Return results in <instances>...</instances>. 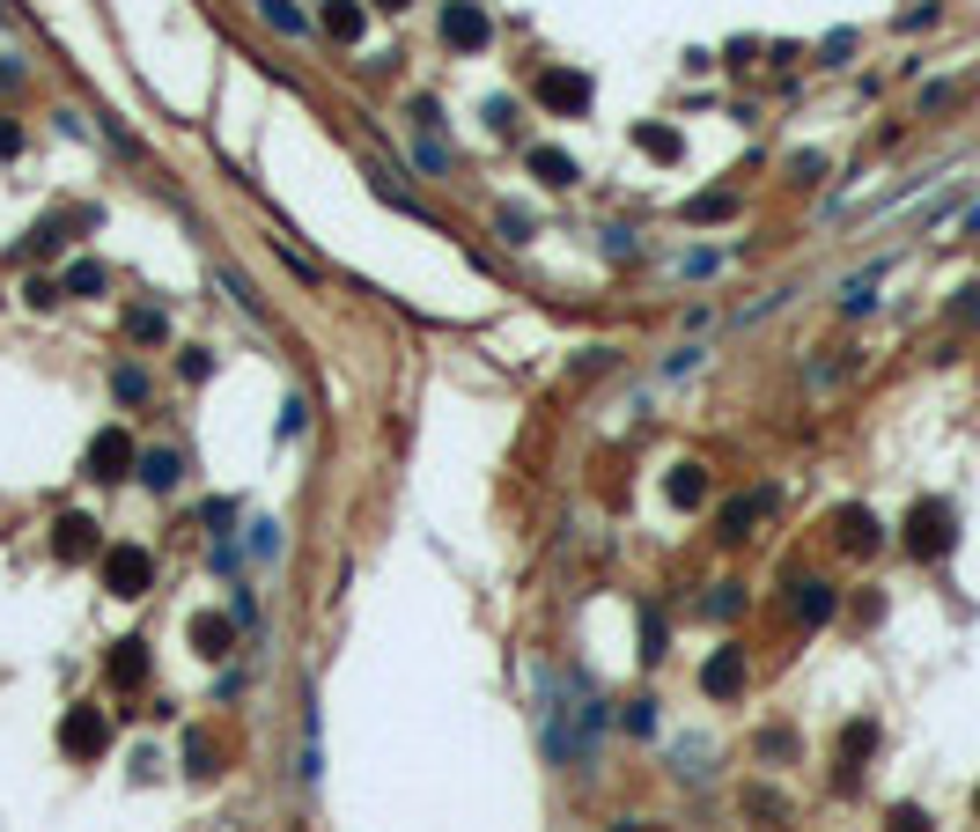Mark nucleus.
Segmentation results:
<instances>
[{"mask_svg": "<svg viewBox=\"0 0 980 832\" xmlns=\"http://www.w3.org/2000/svg\"><path fill=\"white\" fill-rule=\"evenodd\" d=\"M111 391H119L125 406H141V398H147V376H141L133 362H125V368H111Z\"/></svg>", "mask_w": 980, "mask_h": 832, "instance_id": "nucleus-26", "label": "nucleus"}, {"mask_svg": "<svg viewBox=\"0 0 980 832\" xmlns=\"http://www.w3.org/2000/svg\"><path fill=\"white\" fill-rule=\"evenodd\" d=\"M147 670H155V663H147V641H141V634L111 641V656H103V678H111V686H119V692L147 686Z\"/></svg>", "mask_w": 980, "mask_h": 832, "instance_id": "nucleus-8", "label": "nucleus"}, {"mask_svg": "<svg viewBox=\"0 0 980 832\" xmlns=\"http://www.w3.org/2000/svg\"><path fill=\"white\" fill-rule=\"evenodd\" d=\"M125 340H141V346L170 340V318H163V310H125Z\"/></svg>", "mask_w": 980, "mask_h": 832, "instance_id": "nucleus-21", "label": "nucleus"}, {"mask_svg": "<svg viewBox=\"0 0 980 832\" xmlns=\"http://www.w3.org/2000/svg\"><path fill=\"white\" fill-rule=\"evenodd\" d=\"M663 501H671V509H701V501H708V465H671Z\"/></svg>", "mask_w": 980, "mask_h": 832, "instance_id": "nucleus-13", "label": "nucleus"}, {"mask_svg": "<svg viewBox=\"0 0 980 832\" xmlns=\"http://www.w3.org/2000/svg\"><path fill=\"white\" fill-rule=\"evenodd\" d=\"M524 163H531V177H539V185H553V192H568V185H575V155H568V147H531V155H524Z\"/></svg>", "mask_w": 980, "mask_h": 832, "instance_id": "nucleus-14", "label": "nucleus"}, {"mask_svg": "<svg viewBox=\"0 0 980 832\" xmlns=\"http://www.w3.org/2000/svg\"><path fill=\"white\" fill-rule=\"evenodd\" d=\"M701 692H708V700H737V692H745V648H715V656L701 663Z\"/></svg>", "mask_w": 980, "mask_h": 832, "instance_id": "nucleus-9", "label": "nucleus"}, {"mask_svg": "<svg viewBox=\"0 0 980 832\" xmlns=\"http://www.w3.org/2000/svg\"><path fill=\"white\" fill-rule=\"evenodd\" d=\"M302 428H310V406L288 398V406H280V435H302Z\"/></svg>", "mask_w": 980, "mask_h": 832, "instance_id": "nucleus-30", "label": "nucleus"}, {"mask_svg": "<svg viewBox=\"0 0 980 832\" xmlns=\"http://www.w3.org/2000/svg\"><path fill=\"white\" fill-rule=\"evenodd\" d=\"M834 539L848 545V553H878L884 545V523L870 509H834Z\"/></svg>", "mask_w": 980, "mask_h": 832, "instance_id": "nucleus-10", "label": "nucleus"}, {"mask_svg": "<svg viewBox=\"0 0 980 832\" xmlns=\"http://www.w3.org/2000/svg\"><path fill=\"white\" fill-rule=\"evenodd\" d=\"M207 523H214L221 539H229V523H236V501H207Z\"/></svg>", "mask_w": 980, "mask_h": 832, "instance_id": "nucleus-32", "label": "nucleus"}, {"mask_svg": "<svg viewBox=\"0 0 980 832\" xmlns=\"http://www.w3.org/2000/svg\"><path fill=\"white\" fill-rule=\"evenodd\" d=\"M494 37V15L480 8V0H450L442 8V45H458V52H480Z\"/></svg>", "mask_w": 980, "mask_h": 832, "instance_id": "nucleus-7", "label": "nucleus"}, {"mask_svg": "<svg viewBox=\"0 0 980 832\" xmlns=\"http://www.w3.org/2000/svg\"><path fill=\"white\" fill-rule=\"evenodd\" d=\"M892 832H929V818H922L914 803H900V810H892Z\"/></svg>", "mask_w": 980, "mask_h": 832, "instance_id": "nucleus-31", "label": "nucleus"}, {"mask_svg": "<svg viewBox=\"0 0 980 832\" xmlns=\"http://www.w3.org/2000/svg\"><path fill=\"white\" fill-rule=\"evenodd\" d=\"M0 155H23V125L15 119H0Z\"/></svg>", "mask_w": 980, "mask_h": 832, "instance_id": "nucleus-33", "label": "nucleus"}, {"mask_svg": "<svg viewBox=\"0 0 980 832\" xmlns=\"http://www.w3.org/2000/svg\"><path fill=\"white\" fill-rule=\"evenodd\" d=\"M185 774H192V781H214V774H221V752H214V736H207V730L185 736Z\"/></svg>", "mask_w": 980, "mask_h": 832, "instance_id": "nucleus-18", "label": "nucleus"}, {"mask_svg": "<svg viewBox=\"0 0 980 832\" xmlns=\"http://www.w3.org/2000/svg\"><path fill=\"white\" fill-rule=\"evenodd\" d=\"M59 288H67V295H103V266H97V258H74V266L59 273Z\"/></svg>", "mask_w": 980, "mask_h": 832, "instance_id": "nucleus-22", "label": "nucleus"}, {"mask_svg": "<svg viewBox=\"0 0 980 832\" xmlns=\"http://www.w3.org/2000/svg\"><path fill=\"white\" fill-rule=\"evenodd\" d=\"M52 561H59V567L97 561V515H81V509L52 515Z\"/></svg>", "mask_w": 980, "mask_h": 832, "instance_id": "nucleus-6", "label": "nucleus"}, {"mask_svg": "<svg viewBox=\"0 0 980 832\" xmlns=\"http://www.w3.org/2000/svg\"><path fill=\"white\" fill-rule=\"evenodd\" d=\"M767 509V501H760V493H737V501H730V509H723V539H752V515H760Z\"/></svg>", "mask_w": 980, "mask_h": 832, "instance_id": "nucleus-19", "label": "nucleus"}, {"mask_svg": "<svg viewBox=\"0 0 980 832\" xmlns=\"http://www.w3.org/2000/svg\"><path fill=\"white\" fill-rule=\"evenodd\" d=\"M737 214V192H701L686 199V221H730Z\"/></svg>", "mask_w": 980, "mask_h": 832, "instance_id": "nucleus-24", "label": "nucleus"}, {"mask_svg": "<svg viewBox=\"0 0 980 832\" xmlns=\"http://www.w3.org/2000/svg\"><path fill=\"white\" fill-rule=\"evenodd\" d=\"M641 663H663V612L657 604L641 612Z\"/></svg>", "mask_w": 980, "mask_h": 832, "instance_id": "nucleus-25", "label": "nucleus"}, {"mask_svg": "<svg viewBox=\"0 0 980 832\" xmlns=\"http://www.w3.org/2000/svg\"><path fill=\"white\" fill-rule=\"evenodd\" d=\"M0 23H15V0H0Z\"/></svg>", "mask_w": 980, "mask_h": 832, "instance_id": "nucleus-35", "label": "nucleus"}, {"mask_svg": "<svg viewBox=\"0 0 980 832\" xmlns=\"http://www.w3.org/2000/svg\"><path fill=\"white\" fill-rule=\"evenodd\" d=\"M59 752H67L74 766H89L111 752V714L103 708H67V722H59Z\"/></svg>", "mask_w": 980, "mask_h": 832, "instance_id": "nucleus-5", "label": "nucleus"}, {"mask_svg": "<svg viewBox=\"0 0 980 832\" xmlns=\"http://www.w3.org/2000/svg\"><path fill=\"white\" fill-rule=\"evenodd\" d=\"M973 810H980V796H973Z\"/></svg>", "mask_w": 980, "mask_h": 832, "instance_id": "nucleus-36", "label": "nucleus"}, {"mask_svg": "<svg viewBox=\"0 0 980 832\" xmlns=\"http://www.w3.org/2000/svg\"><path fill=\"white\" fill-rule=\"evenodd\" d=\"M619 722H627L635 736H657V700H635V708L619 714Z\"/></svg>", "mask_w": 980, "mask_h": 832, "instance_id": "nucleus-28", "label": "nucleus"}, {"mask_svg": "<svg viewBox=\"0 0 980 832\" xmlns=\"http://www.w3.org/2000/svg\"><path fill=\"white\" fill-rule=\"evenodd\" d=\"M103 589L125 597V604L147 597V589H155V553H147V545H111V553H103Z\"/></svg>", "mask_w": 980, "mask_h": 832, "instance_id": "nucleus-4", "label": "nucleus"}, {"mask_svg": "<svg viewBox=\"0 0 980 832\" xmlns=\"http://www.w3.org/2000/svg\"><path fill=\"white\" fill-rule=\"evenodd\" d=\"M324 30H332L340 45H354V37L368 30V8L362 0H324Z\"/></svg>", "mask_w": 980, "mask_h": 832, "instance_id": "nucleus-17", "label": "nucleus"}, {"mask_svg": "<svg viewBox=\"0 0 980 832\" xmlns=\"http://www.w3.org/2000/svg\"><path fill=\"white\" fill-rule=\"evenodd\" d=\"M531 97H539V111H553V119H583L597 89H590V74H583V67H539Z\"/></svg>", "mask_w": 980, "mask_h": 832, "instance_id": "nucleus-2", "label": "nucleus"}, {"mask_svg": "<svg viewBox=\"0 0 980 832\" xmlns=\"http://www.w3.org/2000/svg\"><path fill=\"white\" fill-rule=\"evenodd\" d=\"M951 545H958V509H951V501H914L907 553H914V561H944Z\"/></svg>", "mask_w": 980, "mask_h": 832, "instance_id": "nucleus-1", "label": "nucleus"}, {"mask_svg": "<svg viewBox=\"0 0 980 832\" xmlns=\"http://www.w3.org/2000/svg\"><path fill=\"white\" fill-rule=\"evenodd\" d=\"M258 15H266L273 30H288V37H302V30H310V15H302L295 0H258Z\"/></svg>", "mask_w": 980, "mask_h": 832, "instance_id": "nucleus-23", "label": "nucleus"}, {"mask_svg": "<svg viewBox=\"0 0 980 832\" xmlns=\"http://www.w3.org/2000/svg\"><path fill=\"white\" fill-rule=\"evenodd\" d=\"M376 8H392V15H406V8H414V0H376Z\"/></svg>", "mask_w": 980, "mask_h": 832, "instance_id": "nucleus-34", "label": "nucleus"}, {"mask_svg": "<svg viewBox=\"0 0 980 832\" xmlns=\"http://www.w3.org/2000/svg\"><path fill=\"white\" fill-rule=\"evenodd\" d=\"M177 479H185V457H177V450H147L141 457V487L147 493H170Z\"/></svg>", "mask_w": 980, "mask_h": 832, "instance_id": "nucleus-16", "label": "nucleus"}, {"mask_svg": "<svg viewBox=\"0 0 980 832\" xmlns=\"http://www.w3.org/2000/svg\"><path fill=\"white\" fill-rule=\"evenodd\" d=\"M133 465H141L133 435H125V428H97V435H89V457H81V479H97V487H119Z\"/></svg>", "mask_w": 980, "mask_h": 832, "instance_id": "nucleus-3", "label": "nucleus"}, {"mask_svg": "<svg viewBox=\"0 0 980 832\" xmlns=\"http://www.w3.org/2000/svg\"><path fill=\"white\" fill-rule=\"evenodd\" d=\"M59 295H67V288H59V280H30V288H23V302H30V310H52Z\"/></svg>", "mask_w": 980, "mask_h": 832, "instance_id": "nucleus-29", "label": "nucleus"}, {"mask_svg": "<svg viewBox=\"0 0 980 832\" xmlns=\"http://www.w3.org/2000/svg\"><path fill=\"white\" fill-rule=\"evenodd\" d=\"M789 612H796V626H826V619L840 612V589H834V583H796Z\"/></svg>", "mask_w": 980, "mask_h": 832, "instance_id": "nucleus-11", "label": "nucleus"}, {"mask_svg": "<svg viewBox=\"0 0 980 832\" xmlns=\"http://www.w3.org/2000/svg\"><path fill=\"white\" fill-rule=\"evenodd\" d=\"M870 744H878V722H848V730H840V774H856Z\"/></svg>", "mask_w": 980, "mask_h": 832, "instance_id": "nucleus-20", "label": "nucleus"}, {"mask_svg": "<svg viewBox=\"0 0 980 832\" xmlns=\"http://www.w3.org/2000/svg\"><path fill=\"white\" fill-rule=\"evenodd\" d=\"M745 612V589L737 583H715V597H708V619H737Z\"/></svg>", "mask_w": 980, "mask_h": 832, "instance_id": "nucleus-27", "label": "nucleus"}, {"mask_svg": "<svg viewBox=\"0 0 980 832\" xmlns=\"http://www.w3.org/2000/svg\"><path fill=\"white\" fill-rule=\"evenodd\" d=\"M185 641H192L199 656H229V648H236V626H229V612H192Z\"/></svg>", "mask_w": 980, "mask_h": 832, "instance_id": "nucleus-12", "label": "nucleus"}, {"mask_svg": "<svg viewBox=\"0 0 980 832\" xmlns=\"http://www.w3.org/2000/svg\"><path fill=\"white\" fill-rule=\"evenodd\" d=\"M635 147L649 155V163H679V155H686L679 125H663V119H641V125H635Z\"/></svg>", "mask_w": 980, "mask_h": 832, "instance_id": "nucleus-15", "label": "nucleus"}]
</instances>
